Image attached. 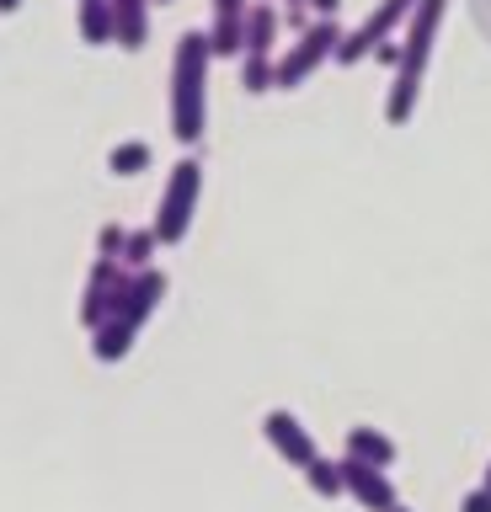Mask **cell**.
Segmentation results:
<instances>
[{
  "instance_id": "25",
  "label": "cell",
  "mask_w": 491,
  "mask_h": 512,
  "mask_svg": "<svg viewBox=\"0 0 491 512\" xmlns=\"http://www.w3.org/2000/svg\"><path fill=\"white\" fill-rule=\"evenodd\" d=\"M150 6H155V0H150ZM161 6H166V0H161Z\"/></svg>"
},
{
  "instance_id": "16",
  "label": "cell",
  "mask_w": 491,
  "mask_h": 512,
  "mask_svg": "<svg viewBox=\"0 0 491 512\" xmlns=\"http://www.w3.org/2000/svg\"><path fill=\"white\" fill-rule=\"evenodd\" d=\"M155 251H161V240H155V230H129V240H123V256H118V262L129 267V272H145Z\"/></svg>"
},
{
  "instance_id": "17",
  "label": "cell",
  "mask_w": 491,
  "mask_h": 512,
  "mask_svg": "<svg viewBox=\"0 0 491 512\" xmlns=\"http://www.w3.org/2000/svg\"><path fill=\"white\" fill-rule=\"evenodd\" d=\"M241 86H246L251 96L273 91V59H241Z\"/></svg>"
},
{
  "instance_id": "8",
  "label": "cell",
  "mask_w": 491,
  "mask_h": 512,
  "mask_svg": "<svg viewBox=\"0 0 491 512\" xmlns=\"http://www.w3.org/2000/svg\"><path fill=\"white\" fill-rule=\"evenodd\" d=\"M123 283H129V267L123 262H102L97 256V267H91V278H86V294H81V326L86 331H97L107 315H113V299L123 294Z\"/></svg>"
},
{
  "instance_id": "5",
  "label": "cell",
  "mask_w": 491,
  "mask_h": 512,
  "mask_svg": "<svg viewBox=\"0 0 491 512\" xmlns=\"http://www.w3.org/2000/svg\"><path fill=\"white\" fill-rule=\"evenodd\" d=\"M411 11H417V0H379V6H374L369 16H363V22H358L353 32H342L337 59H342V64L374 59V48H385V43H390V32L411 22Z\"/></svg>"
},
{
  "instance_id": "14",
  "label": "cell",
  "mask_w": 491,
  "mask_h": 512,
  "mask_svg": "<svg viewBox=\"0 0 491 512\" xmlns=\"http://www.w3.org/2000/svg\"><path fill=\"white\" fill-rule=\"evenodd\" d=\"M155 160V150L145 139H123V144H113V155H107V171L113 176H139Z\"/></svg>"
},
{
  "instance_id": "24",
  "label": "cell",
  "mask_w": 491,
  "mask_h": 512,
  "mask_svg": "<svg viewBox=\"0 0 491 512\" xmlns=\"http://www.w3.org/2000/svg\"><path fill=\"white\" fill-rule=\"evenodd\" d=\"M486 491H491V464H486Z\"/></svg>"
},
{
  "instance_id": "22",
  "label": "cell",
  "mask_w": 491,
  "mask_h": 512,
  "mask_svg": "<svg viewBox=\"0 0 491 512\" xmlns=\"http://www.w3.org/2000/svg\"><path fill=\"white\" fill-rule=\"evenodd\" d=\"M289 6H294V22H299V16H305V0H289Z\"/></svg>"
},
{
  "instance_id": "13",
  "label": "cell",
  "mask_w": 491,
  "mask_h": 512,
  "mask_svg": "<svg viewBox=\"0 0 491 512\" xmlns=\"http://www.w3.org/2000/svg\"><path fill=\"white\" fill-rule=\"evenodd\" d=\"M75 22H81V38L86 43H113V0H81V16H75Z\"/></svg>"
},
{
  "instance_id": "15",
  "label": "cell",
  "mask_w": 491,
  "mask_h": 512,
  "mask_svg": "<svg viewBox=\"0 0 491 512\" xmlns=\"http://www.w3.org/2000/svg\"><path fill=\"white\" fill-rule=\"evenodd\" d=\"M305 486L321 496V502H337V496H342V464H337V459H315V464H305Z\"/></svg>"
},
{
  "instance_id": "10",
  "label": "cell",
  "mask_w": 491,
  "mask_h": 512,
  "mask_svg": "<svg viewBox=\"0 0 491 512\" xmlns=\"http://www.w3.org/2000/svg\"><path fill=\"white\" fill-rule=\"evenodd\" d=\"M278 22H283V16L267 6V0H251V11H246V38H241V59H273Z\"/></svg>"
},
{
  "instance_id": "9",
  "label": "cell",
  "mask_w": 491,
  "mask_h": 512,
  "mask_svg": "<svg viewBox=\"0 0 491 512\" xmlns=\"http://www.w3.org/2000/svg\"><path fill=\"white\" fill-rule=\"evenodd\" d=\"M337 464H342V496H353V502L369 507V512L395 507L390 470H374V464H358V459H337Z\"/></svg>"
},
{
  "instance_id": "6",
  "label": "cell",
  "mask_w": 491,
  "mask_h": 512,
  "mask_svg": "<svg viewBox=\"0 0 491 512\" xmlns=\"http://www.w3.org/2000/svg\"><path fill=\"white\" fill-rule=\"evenodd\" d=\"M262 438L273 443V454L283 464H294V470H305V464L321 459V448H315V432L299 422L294 411H267L262 416Z\"/></svg>"
},
{
  "instance_id": "7",
  "label": "cell",
  "mask_w": 491,
  "mask_h": 512,
  "mask_svg": "<svg viewBox=\"0 0 491 512\" xmlns=\"http://www.w3.org/2000/svg\"><path fill=\"white\" fill-rule=\"evenodd\" d=\"M161 299H166V272L161 267L129 272V283H123V294L113 299V315H107V320H123L129 331H139L155 315V304H161Z\"/></svg>"
},
{
  "instance_id": "3",
  "label": "cell",
  "mask_w": 491,
  "mask_h": 512,
  "mask_svg": "<svg viewBox=\"0 0 491 512\" xmlns=\"http://www.w3.org/2000/svg\"><path fill=\"white\" fill-rule=\"evenodd\" d=\"M198 192H203V160L198 155H182L166 176V192H161V208H155V240L161 246H182L187 230H193V214H198Z\"/></svg>"
},
{
  "instance_id": "11",
  "label": "cell",
  "mask_w": 491,
  "mask_h": 512,
  "mask_svg": "<svg viewBox=\"0 0 491 512\" xmlns=\"http://www.w3.org/2000/svg\"><path fill=\"white\" fill-rule=\"evenodd\" d=\"M150 38V0H113V43L145 48Z\"/></svg>"
},
{
  "instance_id": "2",
  "label": "cell",
  "mask_w": 491,
  "mask_h": 512,
  "mask_svg": "<svg viewBox=\"0 0 491 512\" xmlns=\"http://www.w3.org/2000/svg\"><path fill=\"white\" fill-rule=\"evenodd\" d=\"M443 11H449V0H417V11H411V22H406L401 59H395V80H390V96H385V123H395V128L411 123V112H417V96H422V80H427V59H433Z\"/></svg>"
},
{
  "instance_id": "21",
  "label": "cell",
  "mask_w": 491,
  "mask_h": 512,
  "mask_svg": "<svg viewBox=\"0 0 491 512\" xmlns=\"http://www.w3.org/2000/svg\"><path fill=\"white\" fill-rule=\"evenodd\" d=\"M22 6V0H0V16H11V11H17Z\"/></svg>"
},
{
  "instance_id": "4",
  "label": "cell",
  "mask_w": 491,
  "mask_h": 512,
  "mask_svg": "<svg viewBox=\"0 0 491 512\" xmlns=\"http://www.w3.org/2000/svg\"><path fill=\"white\" fill-rule=\"evenodd\" d=\"M337 43H342V27L337 22H310L305 32H299V43L289 48V54L273 59V91L305 86V80L321 70L326 59H337Z\"/></svg>"
},
{
  "instance_id": "19",
  "label": "cell",
  "mask_w": 491,
  "mask_h": 512,
  "mask_svg": "<svg viewBox=\"0 0 491 512\" xmlns=\"http://www.w3.org/2000/svg\"><path fill=\"white\" fill-rule=\"evenodd\" d=\"M459 512H491V491H486V486L465 491V502H459Z\"/></svg>"
},
{
  "instance_id": "1",
  "label": "cell",
  "mask_w": 491,
  "mask_h": 512,
  "mask_svg": "<svg viewBox=\"0 0 491 512\" xmlns=\"http://www.w3.org/2000/svg\"><path fill=\"white\" fill-rule=\"evenodd\" d=\"M209 32H182L171 48V134L198 144L209 128Z\"/></svg>"
},
{
  "instance_id": "18",
  "label": "cell",
  "mask_w": 491,
  "mask_h": 512,
  "mask_svg": "<svg viewBox=\"0 0 491 512\" xmlns=\"http://www.w3.org/2000/svg\"><path fill=\"white\" fill-rule=\"evenodd\" d=\"M123 240H129V230H123V224H102V230H97V256H102V262H118V256H123Z\"/></svg>"
},
{
  "instance_id": "23",
  "label": "cell",
  "mask_w": 491,
  "mask_h": 512,
  "mask_svg": "<svg viewBox=\"0 0 491 512\" xmlns=\"http://www.w3.org/2000/svg\"><path fill=\"white\" fill-rule=\"evenodd\" d=\"M385 512H411V507H401V502H395V507H385Z\"/></svg>"
},
{
  "instance_id": "20",
  "label": "cell",
  "mask_w": 491,
  "mask_h": 512,
  "mask_svg": "<svg viewBox=\"0 0 491 512\" xmlns=\"http://www.w3.org/2000/svg\"><path fill=\"white\" fill-rule=\"evenodd\" d=\"M305 6L315 11V22H337V11H342V0H305Z\"/></svg>"
},
{
  "instance_id": "12",
  "label": "cell",
  "mask_w": 491,
  "mask_h": 512,
  "mask_svg": "<svg viewBox=\"0 0 491 512\" xmlns=\"http://www.w3.org/2000/svg\"><path fill=\"white\" fill-rule=\"evenodd\" d=\"M347 459L374 464V470H390V464H395V443L379 427H347Z\"/></svg>"
}]
</instances>
